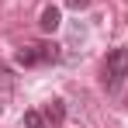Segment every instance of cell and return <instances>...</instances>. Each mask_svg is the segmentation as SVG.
I'll list each match as a JSON object with an SVG mask.
<instances>
[{"mask_svg":"<svg viewBox=\"0 0 128 128\" xmlns=\"http://www.w3.org/2000/svg\"><path fill=\"white\" fill-rule=\"evenodd\" d=\"M125 80H128V48H114V52H107L104 66H100V83L107 90H121Z\"/></svg>","mask_w":128,"mask_h":128,"instance_id":"1","label":"cell"},{"mask_svg":"<svg viewBox=\"0 0 128 128\" xmlns=\"http://www.w3.org/2000/svg\"><path fill=\"white\" fill-rule=\"evenodd\" d=\"M59 45L56 42H42V45H24L21 52L14 56L18 66H38V62H59Z\"/></svg>","mask_w":128,"mask_h":128,"instance_id":"2","label":"cell"},{"mask_svg":"<svg viewBox=\"0 0 128 128\" xmlns=\"http://www.w3.org/2000/svg\"><path fill=\"white\" fill-rule=\"evenodd\" d=\"M42 114H45V121H48V128H59L66 121V104L59 100V97H52V100L42 104Z\"/></svg>","mask_w":128,"mask_h":128,"instance_id":"3","label":"cell"},{"mask_svg":"<svg viewBox=\"0 0 128 128\" xmlns=\"http://www.w3.org/2000/svg\"><path fill=\"white\" fill-rule=\"evenodd\" d=\"M59 24H62V14H59V7H52V4H48V7L42 10V18H38V28H42L45 35H52Z\"/></svg>","mask_w":128,"mask_h":128,"instance_id":"4","label":"cell"},{"mask_svg":"<svg viewBox=\"0 0 128 128\" xmlns=\"http://www.w3.org/2000/svg\"><path fill=\"white\" fill-rule=\"evenodd\" d=\"M24 128H48L42 111H24Z\"/></svg>","mask_w":128,"mask_h":128,"instance_id":"5","label":"cell"},{"mask_svg":"<svg viewBox=\"0 0 128 128\" xmlns=\"http://www.w3.org/2000/svg\"><path fill=\"white\" fill-rule=\"evenodd\" d=\"M66 7H73V10H86L90 0H66Z\"/></svg>","mask_w":128,"mask_h":128,"instance_id":"6","label":"cell"}]
</instances>
